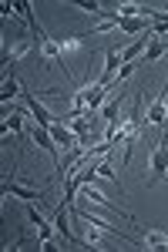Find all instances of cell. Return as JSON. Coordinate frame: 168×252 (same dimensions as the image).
<instances>
[{"label": "cell", "instance_id": "52a82bcc", "mask_svg": "<svg viewBox=\"0 0 168 252\" xmlns=\"http://www.w3.org/2000/svg\"><path fill=\"white\" fill-rule=\"evenodd\" d=\"M165 47H168V37L162 40H148V51H145V54H141V61H158L162 58V54H165Z\"/></svg>", "mask_w": 168, "mask_h": 252}, {"label": "cell", "instance_id": "7a4b0ae2", "mask_svg": "<svg viewBox=\"0 0 168 252\" xmlns=\"http://www.w3.org/2000/svg\"><path fill=\"white\" fill-rule=\"evenodd\" d=\"M20 97H24V104H27V111L34 115V121H37L40 128H51V125L57 121V118L51 115V111H47V108H44V104H40V101H37L34 94H31V91H20Z\"/></svg>", "mask_w": 168, "mask_h": 252}, {"label": "cell", "instance_id": "8fae6325", "mask_svg": "<svg viewBox=\"0 0 168 252\" xmlns=\"http://www.w3.org/2000/svg\"><path fill=\"white\" fill-rule=\"evenodd\" d=\"M7 128H10V131H20V115H10V121L3 125V131H7Z\"/></svg>", "mask_w": 168, "mask_h": 252}, {"label": "cell", "instance_id": "277c9868", "mask_svg": "<svg viewBox=\"0 0 168 252\" xmlns=\"http://www.w3.org/2000/svg\"><path fill=\"white\" fill-rule=\"evenodd\" d=\"M148 27H155V24L145 17H118V31H125V34H141Z\"/></svg>", "mask_w": 168, "mask_h": 252}, {"label": "cell", "instance_id": "9c48e42d", "mask_svg": "<svg viewBox=\"0 0 168 252\" xmlns=\"http://www.w3.org/2000/svg\"><path fill=\"white\" fill-rule=\"evenodd\" d=\"M20 94V81L17 74H7V81H3V101H10V97Z\"/></svg>", "mask_w": 168, "mask_h": 252}, {"label": "cell", "instance_id": "7c38bea8", "mask_svg": "<svg viewBox=\"0 0 168 252\" xmlns=\"http://www.w3.org/2000/svg\"><path fill=\"white\" fill-rule=\"evenodd\" d=\"M77 7H81V10H88V14H101V7H98V3H77Z\"/></svg>", "mask_w": 168, "mask_h": 252}, {"label": "cell", "instance_id": "5b68a950", "mask_svg": "<svg viewBox=\"0 0 168 252\" xmlns=\"http://www.w3.org/2000/svg\"><path fill=\"white\" fill-rule=\"evenodd\" d=\"M118 108H121V94H108V101L101 104V118L111 125V121H118Z\"/></svg>", "mask_w": 168, "mask_h": 252}, {"label": "cell", "instance_id": "ba28073f", "mask_svg": "<svg viewBox=\"0 0 168 252\" xmlns=\"http://www.w3.org/2000/svg\"><path fill=\"white\" fill-rule=\"evenodd\" d=\"M141 242L148 249H168V235L165 232H141Z\"/></svg>", "mask_w": 168, "mask_h": 252}, {"label": "cell", "instance_id": "8992f818", "mask_svg": "<svg viewBox=\"0 0 168 252\" xmlns=\"http://www.w3.org/2000/svg\"><path fill=\"white\" fill-rule=\"evenodd\" d=\"M3 195H17V198H27V202H37L40 192H31L24 185H14V182H3Z\"/></svg>", "mask_w": 168, "mask_h": 252}, {"label": "cell", "instance_id": "6da1fadb", "mask_svg": "<svg viewBox=\"0 0 168 252\" xmlns=\"http://www.w3.org/2000/svg\"><path fill=\"white\" fill-rule=\"evenodd\" d=\"M162 128H165L162 145H158L155 155H151V182H165L168 178V125H162Z\"/></svg>", "mask_w": 168, "mask_h": 252}, {"label": "cell", "instance_id": "3957f363", "mask_svg": "<svg viewBox=\"0 0 168 252\" xmlns=\"http://www.w3.org/2000/svg\"><path fill=\"white\" fill-rule=\"evenodd\" d=\"M27 219H31V222H34V229H37V246L40 249H47V246H51V235L57 232L54 225H51V222H47V219H44V215L37 212V209H34V205H31V209H27Z\"/></svg>", "mask_w": 168, "mask_h": 252}, {"label": "cell", "instance_id": "30bf717a", "mask_svg": "<svg viewBox=\"0 0 168 252\" xmlns=\"http://www.w3.org/2000/svg\"><path fill=\"white\" fill-rule=\"evenodd\" d=\"M27 51H31V47H27V44H14V51H10V54H7V61H10V64H14V61H17V58H24V54H27Z\"/></svg>", "mask_w": 168, "mask_h": 252}]
</instances>
